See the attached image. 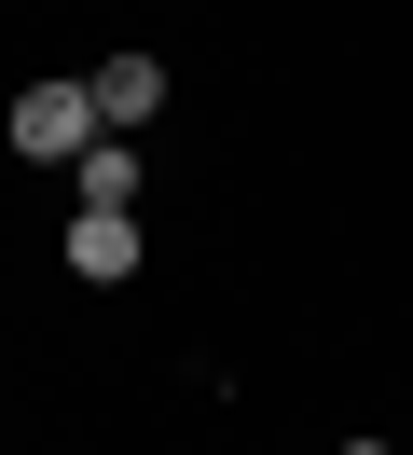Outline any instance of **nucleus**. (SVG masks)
<instances>
[{
  "instance_id": "obj_1",
  "label": "nucleus",
  "mask_w": 413,
  "mask_h": 455,
  "mask_svg": "<svg viewBox=\"0 0 413 455\" xmlns=\"http://www.w3.org/2000/svg\"><path fill=\"white\" fill-rule=\"evenodd\" d=\"M0 139H14L28 166H83V152H97L110 124H97V97H83V84H28L14 111H0Z\"/></svg>"
},
{
  "instance_id": "obj_2",
  "label": "nucleus",
  "mask_w": 413,
  "mask_h": 455,
  "mask_svg": "<svg viewBox=\"0 0 413 455\" xmlns=\"http://www.w3.org/2000/svg\"><path fill=\"white\" fill-rule=\"evenodd\" d=\"M83 97H97V124H110V139H138V124L165 111V56H138V42H124V56H97V69H83Z\"/></svg>"
},
{
  "instance_id": "obj_3",
  "label": "nucleus",
  "mask_w": 413,
  "mask_h": 455,
  "mask_svg": "<svg viewBox=\"0 0 413 455\" xmlns=\"http://www.w3.org/2000/svg\"><path fill=\"white\" fill-rule=\"evenodd\" d=\"M69 276L83 290H124L138 276V207H83V221H69Z\"/></svg>"
},
{
  "instance_id": "obj_4",
  "label": "nucleus",
  "mask_w": 413,
  "mask_h": 455,
  "mask_svg": "<svg viewBox=\"0 0 413 455\" xmlns=\"http://www.w3.org/2000/svg\"><path fill=\"white\" fill-rule=\"evenodd\" d=\"M69 180H83V207H138V139H97Z\"/></svg>"
},
{
  "instance_id": "obj_5",
  "label": "nucleus",
  "mask_w": 413,
  "mask_h": 455,
  "mask_svg": "<svg viewBox=\"0 0 413 455\" xmlns=\"http://www.w3.org/2000/svg\"><path fill=\"white\" fill-rule=\"evenodd\" d=\"M330 455H385V442H330Z\"/></svg>"
}]
</instances>
